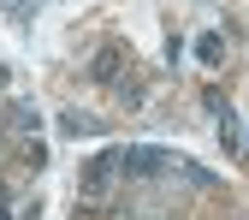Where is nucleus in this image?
Returning a JSON list of instances; mask_svg holds the SVG:
<instances>
[{
    "label": "nucleus",
    "instance_id": "f257e3e1",
    "mask_svg": "<svg viewBox=\"0 0 249 220\" xmlns=\"http://www.w3.org/2000/svg\"><path fill=\"white\" fill-rule=\"evenodd\" d=\"M166 167H172V155H166V149H154V143L119 149V173H124V179H160Z\"/></svg>",
    "mask_w": 249,
    "mask_h": 220
},
{
    "label": "nucleus",
    "instance_id": "f03ea898",
    "mask_svg": "<svg viewBox=\"0 0 249 220\" xmlns=\"http://www.w3.org/2000/svg\"><path fill=\"white\" fill-rule=\"evenodd\" d=\"M113 179H119V149H101L95 161L83 167V197H107Z\"/></svg>",
    "mask_w": 249,
    "mask_h": 220
},
{
    "label": "nucleus",
    "instance_id": "7ed1b4c3",
    "mask_svg": "<svg viewBox=\"0 0 249 220\" xmlns=\"http://www.w3.org/2000/svg\"><path fill=\"white\" fill-rule=\"evenodd\" d=\"M208 113L220 119V143H226V149L237 155V149H243V137H237V113H231V101L220 96V89H208Z\"/></svg>",
    "mask_w": 249,
    "mask_h": 220
},
{
    "label": "nucleus",
    "instance_id": "20e7f679",
    "mask_svg": "<svg viewBox=\"0 0 249 220\" xmlns=\"http://www.w3.org/2000/svg\"><path fill=\"white\" fill-rule=\"evenodd\" d=\"M0 119H6V131H12V137H36V131H42V113H36V101H12Z\"/></svg>",
    "mask_w": 249,
    "mask_h": 220
},
{
    "label": "nucleus",
    "instance_id": "39448f33",
    "mask_svg": "<svg viewBox=\"0 0 249 220\" xmlns=\"http://www.w3.org/2000/svg\"><path fill=\"white\" fill-rule=\"evenodd\" d=\"M59 131H66V137H95V131H101V119H95V113L66 107V113H59Z\"/></svg>",
    "mask_w": 249,
    "mask_h": 220
},
{
    "label": "nucleus",
    "instance_id": "423d86ee",
    "mask_svg": "<svg viewBox=\"0 0 249 220\" xmlns=\"http://www.w3.org/2000/svg\"><path fill=\"white\" fill-rule=\"evenodd\" d=\"M119 66H124V54H119V48H101L95 60H89V78H95V83H113Z\"/></svg>",
    "mask_w": 249,
    "mask_h": 220
},
{
    "label": "nucleus",
    "instance_id": "0eeeda50",
    "mask_svg": "<svg viewBox=\"0 0 249 220\" xmlns=\"http://www.w3.org/2000/svg\"><path fill=\"white\" fill-rule=\"evenodd\" d=\"M196 60H202V66H220V60H226V36H220V30H202V36H196Z\"/></svg>",
    "mask_w": 249,
    "mask_h": 220
},
{
    "label": "nucleus",
    "instance_id": "6e6552de",
    "mask_svg": "<svg viewBox=\"0 0 249 220\" xmlns=\"http://www.w3.org/2000/svg\"><path fill=\"white\" fill-rule=\"evenodd\" d=\"M36 6H42V0H12V12H18V18H30Z\"/></svg>",
    "mask_w": 249,
    "mask_h": 220
},
{
    "label": "nucleus",
    "instance_id": "1a4fd4ad",
    "mask_svg": "<svg viewBox=\"0 0 249 220\" xmlns=\"http://www.w3.org/2000/svg\"><path fill=\"white\" fill-rule=\"evenodd\" d=\"M0 220H12V208H6V202H0Z\"/></svg>",
    "mask_w": 249,
    "mask_h": 220
},
{
    "label": "nucleus",
    "instance_id": "9d476101",
    "mask_svg": "<svg viewBox=\"0 0 249 220\" xmlns=\"http://www.w3.org/2000/svg\"><path fill=\"white\" fill-rule=\"evenodd\" d=\"M0 89H6V66H0Z\"/></svg>",
    "mask_w": 249,
    "mask_h": 220
},
{
    "label": "nucleus",
    "instance_id": "9b49d317",
    "mask_svg": "<svg viewBox=\"0 0 249 220\" xmlns=\"http://www.w3.org/2000/svg\"><path fill=\"white\" fill-rule=\"evenodd\" d=\"M243 149H249V143H243Z\"/></svg>",
    "mask_w": 249,
    "mask_h": 220
}]
</instances>
